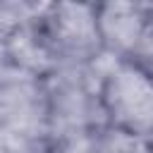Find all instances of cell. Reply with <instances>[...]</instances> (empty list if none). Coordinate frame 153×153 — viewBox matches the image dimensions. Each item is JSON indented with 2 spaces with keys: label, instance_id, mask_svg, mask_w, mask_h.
I'll return each instance as SVG.
<instances>
[{
  "label": "cell",
  "instance_id": "obj_2",
  "mask_svg": "<svg viewBox=\"0 0 153 153\" xmlns=\"http://www.w3.org/2000/svg\"><path fill=\"white\" fill-rule=\"evenodd\" d=\"M100 105L105 124L151 139L153 76L131 60L108 57L100 74Z\"/></svg>",
  "mask_w": 153,
  "mask_h": 153
},
{
  "label": "cell",
  "instance_id": "obj_7",
  "mask_svg": "<svg viewBox=\"0 0 153 153\" xmlns=\"http://www.w3.org/2000/svg\"><path fill=\"white\" fill-rule=\"evenodd\" d=\"M48 153H96V129L50 136Z\"/></svg>",
  "mask_w": 153,
  "mask_h": 153
},
{
  "label": "cell",
  "instance_id": "obj_5",
  "mask_svg": "<svg viewBox=\"0 0 153 153\" xmlns=\"http://www.w3.org/2000/svg\"><path fill=\"white\" fill-rule=\"evenodd\" d=\"M151 22V5L110 0L96 2V24L100 33L103 55L112 60H131L139 55Z\"/></svg>",
  "mask_w": 153,
  "mask_h": 153
},
{
  "label": "cell",
  "instance_id": "obj_4",
  "mask_svg": "<svg viewBox=\"0 0 153 153\" xmlns=\"http://www.w3.org/2000/svg\"><path fill=\"white\" fill-rule=\"evenodd\" d=\"M0 127L50 139L48 96L43 76L26 74L0 57Z\"/></svg>",
  "mask_w": 153,
  "mask_h": 153
},
{
  "label": "cell",
  "instance_id": "obj_1",
  "mask_svg": "<svg viewBox=\"0 0 153 153\" xmlns=\"http://www.w3.org/2000/svg\"><path fill=\"white\" fill-rule=\"evenodd\" d=\"M108 55L84 67H55L43 76L48 96L50 136L98 129L105 124L100 105V74Z\"/></svg>",
  "mask_w": 153,
  "mask_h": 153
},
{
  "label": "cell",
  "instance_id": "obj_3",
  "mask_svg": "<svg viewBox=\"0 0 153 153\" xmlns=\"http://www.w3.org/2000/svg\"><path fill=\"white\" fill-rule=\"evenodd\" d=\"M38 26L55 67H84L93 65L103 55L96 2L41 5Z\"/></svg>",
  "mask_w": 153,
  "mask_h": 153
},
{
  "label": "cell",
  "instance_id": "obj_6",
  "mask_svg": "<svg viewBox=\"0 0 153 153\" xmlns=\"http://www.w3.org/2000/svg\"><path fill=\"white\" fill-rule=\"evenodd\" d=\"M96 153H151L148 139L103 124L96 129Z\"/></svg>",
  "mask_w": 153,
  "mask_h": 153
},
{
  "label": "cell",
  "instance_id": "obj_9",
  "mask_svg": "<svg viewBox=\"0 0 153 153\" xmlns=\"http://www.w3.org/2000/svg\"><path fill=\"white\" fill-rule=\"evenodd\" d=\"M148 146H151V153H153V134H151V139H148Z\"/></svg>",
  "mask_w": 153,
  "mask_h": 153
},
{
  "label": "cell",
  "instance_id": "obj_8",
  "mask_svg": "<svg viewBox=\"0 0 153 153\" xmlns=\"http://www.w3.org/2000/svg\"><path fill=\"white\" fill-rule=\"evenodd\" d=\"M0 153H48V139L0 127Z\"/></svg>",
  "mask_w": 153,
  "mask_h": 153
}]
</instances>
